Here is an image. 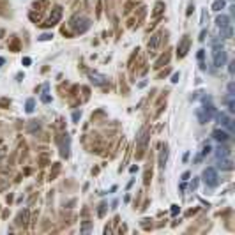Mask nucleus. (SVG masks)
<instances>
[{"instance_id": "f257e3e1", "label": "nucleus", "mask_w": 235, "mask_h": 235, "mask_svg": "<svg viewBox=\"0 0 235 235\" xmlns=\"http://www.w3.org/2000/svg\"><path fill=\"white\" fill-rule=\"evenodd\" d=\"M196 115H198V120H200V124H207L210 118L216 115V108H214L212 105L202 106V108H198V110H196Z\"/></svg>"}, {"instance_id": "f03ea898", "label": "nucleus", "mask_w": 235, "mask_h": 235, "mask_svg": "<svg viewBox=\"0 0 235 235\" xmlns=\"http://www.w3.org/2000/svg\"><path fill=\"white\" fill-rule=\"evenodd\" d=\"M212 58H214V66L216 67H221L224 66V62H226V51L223 48L221 44H216L214 49H212Z\"/></svg>"}, {"instance_id": "7ed1b4c3", "label": "nucleus", "mask_w": 235, "mask_h": 235, "mask_svg": "<svg viewBox=\"0 0 235 235\" xmlns=\"http://www.w3.org/2000/svg\"><path fill=\"white\" fill-rule=\"evenodd\" d=\"M202 179H203V182L207 186H210V187H214V186H217V182H219V177H217V172L214 170V168H205L203 173H202Z\"/></svg>"}, {"instance_id": "20e7f679", "label": "nucleus", "mask_w": 235, "mask_h": 235, "mask_svg": "<svg viewBox=\"0 0 235 235\" xmlns=\"http://www.w3.org/2000/svg\"><path fill=\"white\" fill-rule=\"evenodd\" d=\"M71 27H73L76 32H85L88 27H90V21L87 18H81V16H76V18H73V21H71Z\"/></svg>"}, {"instance_id": "39448f33", "label": "nucleus", "mask_w": 235, "mask_h": 235, "mask_svg": "<svg viewBox=\"0 0 235 235\" xmlns=\"http://www.w3.org/2000/svg\"><path fill=\"white\" fill-rule=\"evenodd\" d=\"M88 76H90V81H92L94 85H105L106 81H108L105 74H99V73H90Z\"/></svg>"}, {"instance_id": "423d86ee", "label": "nucleus", "mask_w": 235, "mask_h": 235, "mask_svg": "<svg viewBox=\"0 0 235 235\" xmlns=\"http://www.w3.org/2000/svg\"><path fill=\"white\" fill-rule=\"evenodd\" d=\"M212 136L216 138L217 142H228L230 140V133H226V131H223V129H214V133H212Z\"/></svg>"}, {"instance_id": "0eeeda50", "label": "nucleus", "mask_w": 235, "mask_h": 235, "mask_svg": "<svg viewBox=\"0 0 235 235\" xmlns=\"http://www.w3.org/2000/svg\"><path fill=\"white\" fill-rule=\"evenodd\" d=\"M60 16H62V9L60 7H55V11H53V16H49V19L48 21H46V27H53V25L57 23V21H58V19H60Z\"/></svg>"}, {"instance_id": "6e6552de", "label": "nucleus", "mask_w": 235, "mask_h": 235, "mask_svg": "<svg viewBox=\"0 0 235 235\" xmlns=\"http://www.w3.org/2000/svg\"><path fill=\"white\" fill-rule=\"evenodd\" d=\"M217 168H221V170H233V161L228 159V157H219Z\"/></svg>"}, {"instance_id": "1a4fd4ad", "label": "nucleus", "mask_w": 235, "mask_h": 235, "mask_svg": "<svg viewBox=\"0 0 235 235\" xmlns=\"http://www.w3.org/2000/svg\"><path fill=\"white\" fill-rule=\"evenodd\" d=\"M187 48H189V39L187 37H184L182 41H180L179 44V51H177V55L182 58V57H186V53H187Z\"/></svg>"}, {"instance_id": "9d476101", "label": "nucleus", "mask_w": 235, "mask_h": 235, "mask_svg": "<svg viewBox=\"0 0 235 235\" xmlns=\"http://www.w3.org/2000/svg\"><path fill=\"white\" fill-rule=\"evenodd\" d=\"M216 23H217V27L219 28H224V27H230V16H226V14H221V16H217V19H216Z\"/></svg>"}, {"instance_id": "9b49d317", "label": "nucleus", "mask_w": 235, "mask_h": 235, "mask_svg": "<svg viewBox=\"0 0 235 235\" xmlns=\"http://www.w3.org/2000/svg\"><path fill=\"white\" fill-rule=\"evenodd\" d=\"M214 117H216V120H217L219 124H221V126H226V124H228L230 120H232V118H230L228 115H226V113H223V111H221V113H216Z\"/></svg>"}, {"instance_id": "f8f14e48", "label": "nucleus", "mask_w": 235, "mask_h": 235, "mask_svg": "<svg viewBox=\"0 0 235 235\" xmlns=\"http://www.w3.org/2000/svg\"><path fill=\"white\" fill-rule=\"evenodd\" d=\"M161 43V34H157V36L150 37V41H148V49H154L157 48V44Z\"/></svg>"}, {"instance_id": "ddd939ff", "label": "nucleus", "mask_w": 235, "mask_h": 235, "mask_svg": "<svg viewBox=\"0 0 235 235\" xmlns=\"http://www.w3.org/2000/svg\"><path fill=\"white\" fill-rule=\"evenodd\" d=\"M228 154H230V148H226V147H217L216 148V157L219 159V157H228Z\"/></svg>"}, {"instance_id": "4468645a", "label": "nucleus", "mask_w": 235, "mask_h": 235, "mask_svg": "<svg viewBox=\"0 0 235 235\" xmlns=\"http://www.w3.org/2000/svg\"><path fill=\"white\" fill-rule=\"evenodd\" d=\"M219 34H221V37H226V39H230V37H232V34H233L232 25H230V27H224V28H219Z\"/></svg>"}, {"instance_id": "2eb2a0df", "label": "nucleus", "mask_w": 235, "mask_h": 235, "mask_svg": "<svg viewBox=\"0 0 235 235\" xmlns=\"http://www.w3.org/2000/svg\"><path fill=\"white\" fill-rule=\"evenodd\" d=\"M224 0H216L214 4H212V11H221V9H224Z\"/></svg>"}, {"instance_id": "dca6fc26", "label": "nucleus", "mask_w": 235, "mask_h": 235, "mask_svg": "<svg viewBox=\"0 0 235 235\" xmlns=\"http://www.w3.org/2000/svg\"><path fill=\"white\" fill-rule=\"evenodd\" d=\"M25 110H27V113H32L34 111V99H28L27 101V108Z\"/></svg>"}, {"instance_id": "f3484780", "label": "nucleus", "mask_w": 235, "mask_h": 235, "mask_svg": "<svg viewBox=\"0 0 235 235\" xmlns=\"http://www.w3.org/2000/svg\"><path fill=\"white\" fill-rule=\"evenodd\" d=\"M210 150H212V147H210L209 143H207V145H203V150H202V154H203V156H207V154L210 152Z\"/></svg>"}, {"instance_id": "a211bd4d", "label": "nucleus", "mask_w": 235, "mask_h": 235, "mask_svg": "<svg viewBox=\"0 0 235 235\" xmlns=\"http://www.w3.org/2000/svg\"><path fill=\"white\" fill-rule=\"evenodd\" d=\"M51 37H53V36H51V34H43V36L39 37V41H49Z\"/></svg>"}, {"instance_id": "6ab92c4d", "label": "nucleus", "mask_w": 235, "mask_h": 235, "mask_svg": "<svg viewBox=\"0 0 235 235\" xmlns=\"http://www.w3.org/2000/svg\"><path fill=\"white\" fill-rule=\"evenodd\" d=\"M228 92H230V96H233V92H235V83H228Z\"/></svg>"}, {"instance_id": "aec40b11", "label": "nucleus", "mask_w": 235, "mask_h": 235, "mask_svg": "<svg viewBox=\"0 0 235 235\" xmlns=\"http://www.w3.org/2000/svg\"><path fill=\"white\" fill-rule=\"evenodd\" d=\"M228 71H230V74H233V73H235V62H230Z\"/></svg>"}, {"instance_id": "412c9836", "label": "nucleus", "mask_w": 235, "mask_h": 235, "mask_svg": "<svg viewBox=\"0 0 235 235\" xmlns=\"http://www.w3.org/2000/svg\"><path fill=\"white\" fill-rule=\"evenodd\" d=\"M179 78H180V74H179V73H175V74L172 76V83H177V81H179Z\"/></svg>"}, {"instance_id": "4be33fe9", "label": "nucleus", "mask_w": 235, "mask_h": 235, "mask_svg": "<svg viewBox=\"0 0 235 235\" xmlns=\"http://www.w3.org/2000/svg\"><path fill=\"white\" fill-rule=\"evenodd\" d=\"M205 36H207V30H202V34H200V37H198V39H200V41H205Z\"/></svg>"}, {"instance_id": "5701e85b", "label": "nucleus", "mask_w": 235, "mask_h": 235, "mask_svg": "<svg viewBox=\"0 0 235 235\" xmlns=\"http://www.w3.org/2000/svg\"><path fill=\"white\" fill-rule=\"evenodd\" d=\"M177 212H179V205H172V214L175 216Z\"/></svg>"}, {"instance_id": "b1692460", "label": "nucleus", "mask_w": 235, "mask_h": 235, "mask_svg": "<svg viewBox=\"0 0 235 235\" xmlns=\"http://www.w3.org/2000/svg\"><path fill=\"white\" fill-rule=\"evenodd\" d=\"M41 101H43V103H49V101H51V97H49V96H43V97H41Z\"/></svg>"}, {"instance_id": "393cba45", "label": "nucleus", "mask_w": 235, "mask_h": 235, "mask_svg": "<svg viewBox=\"0 0 235 235\" xmlns=\"http://www.w3.org/2000/svg\"><path fill=\"white\" fill-rule=\"evenodd\" d=\"M80 118V111H74L73 113V120H78Z\"/></svg>"}, {"instance_id": "a878e982", "label": "nucleus", "mask_w": 235, "mask_h": 235, "mask_svg": "<svg viewBox=\"0 0 235 235\" xmlns=\"http://www.w3.org/2000/svg\"><path fill=\"white\" fill-rule=\"evenodd\" d=\"M187 179H189V172L182 173V180H184V182H186V180H187Z\"/></svg>"}, {"instance_id": "bb28decb", "label": "nucleus", "mask_w": 235, "mask_h": 235, "mask_svg": "<svg viewBox=\"0 0 235 235\" xmlns=\"http://www.w3.org/2000/svg\"><path fill=\"white\" fill-rule=\"evenodd\" d=\"M198 58H200V60L203 58V49H200V51H198Z\"/></svg>"}, {"instance_id": "cd10ccee", "label": "nucleus", "mask_w": 235, "mask_h": 235, "mask_svg": "<svg viewBox=\"0 0 235 235\" xmlns=\"http://www.w3.org/2000/svg\"><path fill=\"white\" fill-rule=\"evenodd\" d=\"M196 186H198V180H193V182H191V189H194Z\"/></svg>"}, {"instance_id": "c85d7f7f", "label": "nucleus", "mask_w": 235, "mask_h": 235, "mask_svg": "<svg viewBox=\"0 0 235 235\" xmlns=\"http://www.w3.org/2000/svg\"><path fill=\"white\" fill-rule=\"evenodd\" d=\"M23 64H25V66H28V64H30V58H28V57H27V58H23Z\"/></svg>"}, {"instance_id": "c756f323", "label": "nucleus", "mask_w": 235, "mask_h": 235, "mask_svg": "<svg viewBox=\"0 0 235 235\" xmlns=\"http://www.w3.org/2000/svg\"><path fill=\"white\" fill-rule=\"evenodd\" d=\"M0 64H4V58H2V57H0Z\"/></svg>"}]
</instances>
